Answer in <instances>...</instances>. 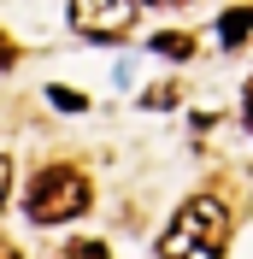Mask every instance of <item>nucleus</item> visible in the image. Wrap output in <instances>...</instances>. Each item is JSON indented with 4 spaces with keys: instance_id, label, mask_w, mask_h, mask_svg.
I'll return each instance as SVG.
<instances>
[{
    "instance_id": "f257e3e1",
    "label": "nucleus",
    "mask_w": 253,
    "mask_h": 259,
    "mask_svg": "<svg viewBox=\"0 0 253 259\" xmlns=\"http://www.w3.org/2000/svg\"><path fill=\"white\" fill-rule=\"evenodd\" d=\"M224 242H230V212L212 194H194L159 236V259H224Z\"/></svg>"
},
{
    "instance_id": "f03ea898",
    "label": "nucleus",
    "mask_w": 253,
    "mask_h": 259,
    "mask_svg": "<svg viewBox=\"0 0 253 259\" xmlns=\"http://www.w3.org/2000/svg\"><path fill=\"white\" fill-rule=\"evenodd\" d=\"M89 177H82L77 165H41L30 177V194H24V212H30L35 224H65V218H77L89 206Z\"/></svg>"
},
{
    "instance_id": "7ed1b4c3",
    "label": "nucleus",
    "mask_w": 253,
    "mask_h": 259,
    "mask_svg": "<svg viewBox=\"0 0 253 259\" xmlns=\"http://www.w3.org/2000/svg\"><path fill=\"white\" fill-rule=\"evenodd\" d=\"M136 18V0H71V24L82 35H124Z\"/></svg>"
},
{
    "instance_id": "20e7f679",
    "label": "nucleus",
    "mask_w": 253,
    "mask_h": 259,
    "mask_svg": "<svg viewBox=\"0 0 253 259\" xmlns=\"http://www.w3.org/2000/svg\"><path fill=\"white\" fill-rule=\"evenodd\" d=\"M218 35L230 41V48H241V41L253 35V6H236V12H224V18H218Z\"/></svg>"
},
{
    "instance_id": "39448f33",
    "label": "nucleus",
    "mask_w": 253,
    "mask_h": 259,
    "mask_svg": "<svg viewBox=\"0 0 253 259\" xmlns=\"http://www.w3.org/2000/svg\"><path fill=\"white\" fill-rule=\"evenodd\" d=\"M153 53H165V59H189V53H194V35L165 30V35H153Z\"/></svg>"
},
{
    "instance_id": "423d86ee",
    "label": "nucleus",
    "mask_w": 253,
    "mask_h": 259,
    "mask_svg": "<svg viewBox=\"0 0 253 259\" xmlns=\"http://www.w3.org/2000/svg\"><path fill=\"white\" fill-rule=\"evenodd\" d=\"M48 100L59 106V112H89V95H77V89H59V82L48 89Z\"/></svg>"
},
{
    "instance_id": "0eeeda50",
    "label": "nucleus",
    "mask_w": 253,
    "mask_h": 259,
    "mask_svg": "<svg viewBox=\"0 0 253 259\" xmlns=\"http://www.w3.org/2000/svg\"><path fill=\"white\" fill-rule=\"evenodd\" d=\"M65 259H106V242H71Z\"/></svg>"
},
{
    "instance_id": "6e6552de",
    "label": "nucleus",
    "mask_w": 253,
    "mask_h": 259,
    "mask_svg": "<svg viewBox=\"0 0 253 259\" xmlns=\"http://www.w3.org/2000/svg\"><path fill=\"white\" fill-rule=\"evenodd\" d=\"M6 194H12V159L0 153V206H6Z\"/></svg>"
},
{
    "instance_id": "1a4fd4ad",
    "label": "nucleus",
    "mask_w": 253,
    "mask_h": 259,
    "mask_svg": "<svg viewBox=\"0 0 253 259\" xmlns=\"http://www.w3.org/2000/svg\"><path fill=\"white\" fill-rule=\"evenodd\" d=\"M12 59H18V48H12V35H0V71H12Z\"/></svg>"
},
{
    "instance_id": "9d476101",
    "label": "nucleus",
    "mask_w": 253,
    "mask_h": 259,
    "mask_svg": "<svg viewBox=\"0 0 253 259\" xmlns=\"http://www.w3.org/2000/svg\"><path fill=\"white\" fill-rule=\"evenodd\" d=\"M0 259H24V253H18V247L6 242V236H0Z\"/></svg>"
},
{
    "instance_id": "9b49d317",
    "label": "nucleus",
    "mask_w": 253,
    "mask_h": 259,
    "mask_svg": "<svg viewBox=\"0 0 253 259\" xmlns=\"http://www.w3.org/2000/svg\"><path fill=\"white\" fill-rule=\"evenodd\" d=\"M241 106H247V130H253V82H247V95H241Z\"/></svg>"
},
{
    "instance_id": "f8f14e48",
    "label": "nucleus",
    "mask_w": 253,
    "mask_h": 259,
    "mask_svg": "<svg viewBox=\"0 0 253 259\" xmlns=\"http://www.w3.org/2000/svg\"><path fill=\"white\" fill-rule=\"evenodd\" d=\"M153 6H171V0H153Z\"/></svg>"
}]
</instances>
